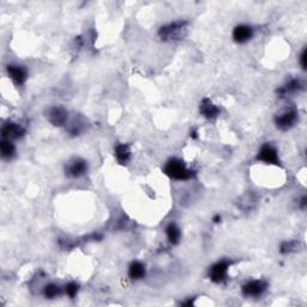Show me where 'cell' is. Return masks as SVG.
I'll list each match as a JSON object with an SVG mask.
<instances>
[{"label":"cell","mask_w":307,"mask_h":307,"mask_svg":"<svg viewBox=\"0 0 307 307\" xmlns=\"http://www.w3.org/2000/svg\"><path fill=\"white\" fill-rule=\"evenodd\" d=\"M187 25H189V22L186 20H177V22L163 25L159 29V37L166 42L184 39L187 33Z\"/></svg>","instance_id":"cell-1"},{"label":"cell","mask_w":307,"mask_h":307,"mask_svg":"<svg viewBox=\"0 0 307 307\" xmlns=\"http://www.w3.org/2000/svg\"><path fill=\"white\" fill-rule=\"evenodd\" d=\"M163 172H165V174L168 175L169 178H172V179L180 181L189 180L195 177V172L187 168L185 163L178 159L169 160L168 162L166 163Z\"/></svg>","instance_id":"cell-2"},{"label":"cell","mask_w":307,"mask_h":307,"mask_svg":"<svg viewBox=\"0 0 307 307\" xmlns=\"http://www.w3.org/2000/svg\"><path fill=\"white\" fill-rule=\"evenodd\" d=\"M298 116H299V113H298L297 108H285L275 116V125L280 130L287 131L294 126L295 122L298 121Z\"/></svg>","instance_id":"cell-3"},{"label":"cell","mask_w":307,"mask_h":307,"mask_svg":"<svg viewBox=\"0 0 307 307\" xmlns=\"http://www.w3.org/2000/svg\"><path fill=\"white\" fill-rule=\"evenodd\" d=\"M268 283L262 280H253L242 286V295L246 298H258L267 291Z\"/></svg>","instance_id":"cell-4"},{"label":"cell","mask_w":307,"mask_h":307,"mask_svg":"<svg viewBox=\"0 0 307 307\" xmlns=\"http://www.w3.org/2000/svg\"><path fill=\"white\" fill-rule=\"evenodd\" d=\"M47 119L53 126H64L69 121V113L64 107H51L47 110Z\"/></svg>","instance_id":"cell-5"},{"label":"cell","mask_w":307,"mask_h":307,"mask_svg":"<svg viewBox=\"0 0 307 307\" xmlns=\"http://www.w3.org/2000/svg\"><path fill=\"white\" fill-rule=\"evenodd\" d=\"M229 265H230L229 261H220L215 263V264L209 269V279L215 283L223 282L227 277Z\"/></svg>","instance_id":"cell-6"},{"label":"cell","mask_w":307,"mask_h":307,"mask_svg":"<svg viewBox=\"0 0 307 307\" xmlns=\"http://www.w3.org/2000/svg\"><path fill=\"white\" fill-rule=\"evenodd\" d=\"M66 175L70 178H81L88 172V162L83 159H74L65 167Z\"/></svg>","instance_id":"cell-7"},{"label":"cell","mask_w":307,"mask_h":307,"mask_svg":"<svg viewBox=\"0 0 307 307\" xmlns=\"http://www.w3.org/2000/svg\"><path fill=\"white\" fill-rule=\"evenodd\" d=\"M257 159L262 161V162L267 163V165H276V166L280 165L279 153H277L276 148L273 147L271 144H269V143L264 144L261 148Z\"/></svg>","instance_id":"cell-8"},{"label":"cell","mask_w":307,"mask_h":307,"mask_svg":"<svg viewBox=\"0 0 307 307\" xmlns=\"http://www.w3.org/2000/svg\"><path fill=\"white\" fill-rule=\"evenodd\" d=\"M1 134L4 139H18L25 134V128L17 122L8 121L1 128Z\"/></svg>","instance_id":"cell-9"},{"label":"cell","mask_w":307,"mask_h":307,"mask_svg":"<svg viewBox=\"0 0 307 307\" xmlns=\"http://www.w3.org/2000/svg\"><path fill=\"white\" fill-rule=\"evenodd\" d=\"M8 77L12 80V82L16 86H23L28 80V71L24 66L20 65H7L6 67Z\"/></svg>","instance_id":"cell-10"},{"label":"cell","mask_w":307,"mask_h":307,"mask_svg":"<svg viewBox=\"0 0 307 307\" xmlns=\"http://www.w3.org/2000/svg\"><path fill=\"white\" fill-rule=\"evenodd\" d=\"M303 89H304L303 82L300 80H297V78H293V80L287 82L285 86L279 88V89L276 90V94L279 95V98H286V96L292 95V94L299 93Z\"/></svg>","instance_id":"cell-11"},{"label":"cell","mask_w":307,"mask_h":307,"mask_svg":"<svg viewBox=\"0 0 307 307\" xmlns=\"http://www.w3.org/2000/svg\"><path fill=\"white\" fill-rule=\"evenodd\" d=\"M253 37V29L252 27L246 24H240L234 28L233 30V39L238 43H245L250 41Z\"/></svg>","instance_id":"cell-12"},{"label":"cell","mask_w":307,"mask_h":307,"mask_svg":"<svg viewBox=\"0 0 307 307\" xmlns=\"http://www.w3.org/2000/svg\"><path fill=\"white\" fill-rule=\"evenodd\" d=\"M200 112L204 118L215 119V118H217L218 114H220V108H218L217 106H215L210 99L205 98V99H203L201 102Z\"/></svg>","instance_id":"cell-13"},{"label":"cell","mask_w":307,"mask_h":307,"mask_svg":"<svg viewBox=\"0 0 307 307\" xmlns=\"http://www.w3.org/2000/svg\"><path fill=\"white\" fill-rule=\"evenodd\" d=\"M114 155H115L116 161L120 165H126V163L131 159V149L128 144H116L115 149H114Z\"/></svg>","instance_id":"cell-14"},{"label":"cell","mask_w":307,"mask_h":307,"mask_svg":"<svg viewBox=\"0 0 307 307\" xmlns=\"http://www.w3.org/2000/svg\"><path fill=\"white\" fill-rule=\"evenodd\" d=\"M128 276L132 280H140L145 276V267L143 263L133 262L128 268Z\"/></svg>","instance_id":"cell-15"},{"label":"cell","mask_w":307,"mask_h":307,"mask_svg":"<svg viewBox=\"0 0 307 307\" xmlns=\"http://www.w3.org/2000/svg\"><path fill=\"white\" fill-rule=\"evenodd\" d=\"M0 151H1L2 159L10 160L11 157H13L14 153H16V148H14L11 140L2 138L1 143H0Z\"/></svg>","instance_id":"cell-16"},{"label":"cell","mask_w":307,"mask_h":307,"mask_svg":"<svg viewBox=\"0 0 307 307\" xmlns=\"http://www.w3.org/2000/svg\"><path fill=\"white\" fill-rule=\"evenodd\" d=\"M166 234H167V238H168L169 242L173 245H177L181 238V232H180L179 227H178L175 223L168 224L167 228H166Z\"/></svg>","instance_id":"cell-17"},{"label":"cell","mask_w":307,"mask_h":307,"mask_svg":"<svg viewBox=\"0 0 307 307\" xmlns=\"http://www.w3.org/2000/svg\"><path fill=\"white\" fill-rule=\"evenodd\" d=\"M84 124H86V122L82 121L81 116H78V118L76 116L74 120L70 122L69 126H67V131H69L71 136H78V134L84 131V127H86Z\"/></svg>","instance_id":"cell-18"},{"label":"cell","mask_w":307,"mask_h":307,"mask_svg":"<svg viewBox=\"0 0 307 307\" xmlns=\"http://www.w3.org/2000/svg\"><path fill=\"white\" fill-rule=\"evenodd\" d=\"M61 294V288L55 283H48L45 288H43V295L47 299H54V298L59 297Z\"/></svg>","instance_id":"cell-19"},{"label":"cell","mask_w":307,"mask_h":307,"mask_svg":"<svg viewBox=\"0 0 307 307\" xmlns=\"http://www.w3.org/2000/svg\"><path fill=\"white\" fill-rule=\"evenodd\" d=\"M299 248V242L291 240V241H285L282 242V245H281L280 248V252L282 254H288L292 252H295V251Z\"/></svg>","instance_id":"cell-20"},{"label":"cell","mask_w":307,"mask_h":307,"mask_svg":"<svg viewBox=\"0 0 307 307\" xmlns=\"http://www.w3.org/2000/svg\"><path fill=\"white\" fill-rule=\"evenodd\" d=\"M78 289H80V287H78L77 283L70 282V283H67V285H66L65 293L67 294V297H70V298H71V299H74V298L78 293Z\"/></svg>","instance_id":"cell-21"},{"label":"cell","mask_w":307,"mask_h":307,"mask_svg":"<svg viewBox=\"0 0 307 307\" xmlns=\"http://www.w3.org/2000/svg\"><path fill=\"white\" fill-rule=\"evenodd\" d=\"M306 59H307V51L306 49H304L303 53L300 55V65L303 67L304 70H306Z\"/></svg>","instance_id":"cell-22"},{"label":"cell","mask_w":307,"mask_h":307,"mask_svg":"<svg viewBox=\"0 0 307 307\" xmlns=\"http://www.w3.org/2000/svg\"><path fill=\"white\" fill-rule=\"evenodd\" d=\"M300 205H301V207H303V209H305V207H306V197H305V196H304L303 200H301Z\"/></svg>","instance_id":"cell-23"},{"label":"cell","mask_w":307,"mask_h":307,"mask_svg":"<svg viewBox=\"0 0 307 307\" xmlns=\"http://www.w3.org/2000/svg\"><path fill=\"white\" fill-rule=\"evenodd\" d=\"M212 220H214V222H215V223H220V222H221V220H222V218H221V216H220V215H216V216H215V217H214V218H212Z\"/></svg>","instance_id":"cell-24"},{"label":"cell","mask_w":307,"mask_h":307,"mask_svg":"<svg viewBox=\"0 0 307 307\" xmlns=\"http://www.w3.org/2000/svg\"><path fill=\"white\" fill-rule=\"evenodd\" d=\"M191 137L192 138H198V132L196 130H194V131H191Z\"/></svg>","instance_id":"cell-25"}]
</instances>
